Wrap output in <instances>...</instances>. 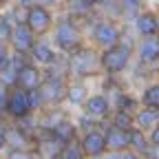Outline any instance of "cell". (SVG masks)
Wrapping results in <instances>:
<instances>
[{
	"instance_id": "cell-1",
	"label": "cell",
	"mask_w": 159,
	"mask_h": 159,
	"mask_svg": "<svg viewBox=\"0 0 159 159\" xmlns=\"http://www.w3.org/2000/svg\"><path fill=\"white\" fill-rule=\"evenodd\" d=\"M5 108H7V113H9L11 117H16V119H22V117H27V115H29V111H31L27 91H22V89H16L11 95H7V104H5Z\"/></svg>"
},
{
	"instance_id": "cell-2",
	"label": "cell",
	"mask_w": 159,
	"mask_h": 159,
	"mask_svg": "<svg viewBox=\"0 0 159 159\" xmlns=\"http://www.w3.org/2000/svg\"><path fill=\"white\" fill-rule=\"evenodd\" d=\"M128 57H130V49L128 47H111L104 53V57H102V64H104L106 71L117 73V71H122L128 64Z\"/></svg>"
},
{
	"instance_id": "cell-3",
	"label": "cell",
	"mask_w": 159,
	"mask_h": 159,
	"mask_svg": "<svg viewBox=\"0 0 159 159\" xmlns=\"http://www.w3.org/2000/svg\"><path fill=\"white\" fill-rule=\"evenodd\" d=\"M80 148H82L84 157H99L102 152H106V144H104V135L99 130H91L82 137V144H80Z\"/></svg>"
},
{
	"instance_id": "cell-4",
	"label": "cell",
	"mask_w": 159,
	"mask_h": 159,
	"mask_svg": "<svg viewBox=\"0 0 159 159\" xmlns=\"http://www.w3.org/2000/svg\"><path fill=\"white\" fill-rule=\"evenodd\" d=\"M128 133L130 130H119V128H111L106 135H104V144H106V150H113V152H122V150H126V148H130L128 146V142H130V137H128Z\"/></svg>"
},
{
	"instance_id": "cell-5",
	"label": "cell",
	"mask_w": 159,
	"mask_h": 159,
	"mask_svg": "<svg viewBox=\"0 0 159 159\" xmlns=\"http://www.w3.org/2000/svg\"><path fill=\"white\" fill-rule=\"evenodd\" d=\"M16 82L22 86V91H35L40 84V71L35 66H20L16 71Z\"/></svg>"
},
{
	"instance_id": "cell-6",
	"label": "cell",
	"mask_w": 159,
	"mask_h": 159,
	"mask_svg": "<svg viewBox=\"0 0 159 159\" xmlns=\"http://www.w3.org/2000/svg\"><path fill=\"white\" fill-rule=\"evenodd\" d=\"M77 42H80V35L71 22H62L57 27V44L64 51H73L77 47Z\"/></svg>"
},
{
	"instance_id": "cell-7",
	"label": "cell",
	"mask_w": 159,
	"mask_h": 159,
	"mask_svg": "<svg viewBox=\"0 0 159 159\" xmlns=\"http://www.w3.org/2000/svg\"><path fill=\"white\" fill-rule=\"evenodd\" d=\"M49 22H51V18H49V13H47V9H44V7H33V9L29 11V16H27L29 31H35V33L47 31Z\"/></svg>"
},
{
	"instance_id": "cell-8",
	"label": "cell",
	"mask_w": 159,
	"mask_h": 159,
	"mask_svg": "<svg viewBox=\"0 0 159 159\" xmlns=\"http://www.w3.org/2000/svg\"><path fill=\"white\" fill-rule=\"evenodd\" d=\"M117 38H119V31L111 22H99L95 27V40L102 47H106V49H111V47L117 44Z\"/></svg>"
},
{
	"instance_id": "cell-9",
	"label": "cell",
	"mask_w": 159,
	"mask_h": 159,
	"mask_svg": "<svg viewBox=\"0 0 159 159\" xmlns=\"http://www.w3.org/2000/svg\"><path fill=\"white\" fill-rule=\"evenodd\" d=\"M51 135L60 144H71V142H75V126L71 122H66V119H60V122L51 128Z\"/></svg>"
},
{
	"instance_id": "cell-10",
	"label": "cell",
	"mask_w": 159,
	"mask_h": 159,
	"mask_svg": "<svg viewBox=\"0 0 159 159\" xmlns=\"http://www.w3.org/2000/svg\"><path fill=\"white\" fill-rule=\"evenodd\" d=\"M38 146H40V148H38V152L42 155L44 159H55L60 152H62V148H64V144H60V142H57V139H55L53 135H49V137H42Z\"/></svg>"
},
{
	"instance_id": "cell-11",
	"label": "cell",
	"mask_w": 159,
	"mask_h": 159,
	"mask_svg": "<svg viewBox=\"0 0 159 159\" xmlns=\"http://www.w3.org/2000/svg\"><path fill=\"white\" fill-rule=\"evenodd\" d=\"M40 91V97H42V102H60V99L64 97V86L60 80L55 82H49L47 86H38Z\"/></svg>"
},
{
	"instance_id": "cell-12",
	"label": "cell",
	"mask_w": 159,
	"mask_h": 159,
	"mask_svg": "<svg viewBox=\"0 0 159 159\" xmlns=\"http://www.w3.org/2000/svg\"><path fill=\"white\" fill-rule=\"evenodd\" d=\"M84 104H86V113L91 117H104L108 113V99L102 95H93V97L84 99Z\"/></svg>"
},
{
	"instance_id": "cell-13",
	"label": "cell",
	"mask_w": 159,
	"mask_h": 159,
	"mask_svg": "<svg viewBox=\"0 0 159 159\" xmlns=\"http://www.w3.org/2000/svg\"><path fill=\"white\" fill-rule=\"evenodd\" d=\"M11 40L18 51H29L31 44H33V38H31V31L27 27H16L13 33H11Z\"/></svg>"
},
{
	"instance_id": "cell-14",
	"label": "cell",
	"mask_w": 159,
	"mask_h": 159,
	"mask_svg": "<svg viewBox=\"0 0 159 159\" xmlns=\"http://www.w3.org/2000/svg\"><path fill=\"white\" fill-rule=\"evenodd\" d=\"M157 117H159L157 108H144L142 113H139V115L133 119V122H137L139 130H146V128H155V124H157Z\"/></svg>"
},
{
	"instance_id": "cell-15",
	"label": "cell",
	"mask_w": 159,
	"mask_h": 159,
	"mask_svg": "<svg viewBox=\"0 0 159 159\" xmlns=\"http://www.w3.org/2000/svg\"><path fill=\"white\" fill-rule=\"evenodd\" d=\"M137 29L142 35H155L157 33V18L152 13H144L137 20Z\"/></svg>"
},
{
	"instance_id": "cell-16",
	"label": "cell",
	"mask_w": 159,
	"mask_h": 159,
	"mask_svg": "<svg viewBox=\"0 0 159 159\" xmlns=\"http://www.w3.org/2000/svg\"><path fill=\"white\" fill-rule=\"evenodd\" d=\"M128 137H130V142H128V146H133L135 148V152L139 155V152H146L148 150V139H146V135H144V130H130L128 133Z\"/></svg>"
},
{
	"instance_id": "cell-17",
	"label": "cell",
	"mask_w": 159,
	"mask_h": 159,
	"mask_svg": "<svg viewBox=\"0 0 159 159\" xmlns=\"http://www.w3.org/2000/svg\"><path fill=\"white\" fill-rule=\"evenodd\" d=\"M5 144H9V146H13V148H18V150H25V146H27V135H25L22 130L11 128V130H7Z\"/></svg>"
},
{
	"instance_id": "cell-18",
	"label": "cell",
	"mask_w": 159,
	"mask_h": 159,
	"mask_svg": "<svg viewBox=\"0 0 159 159\" xmlns=\"http://www.w3.org/2000/svg\"><path fill=\"white\" fill-rule=\"evenodd\" d=\"M73 64H75V69H77L80 73H89V71L93 69V55H91L89 51H80V53L75 55V60H73Z\"/></svg>"
},
{
	"instance_id": "cell-19",
	"label": "cell",
	"mask_w": 159,
	"mask_h": 159,
	"mask_svg": "<svg viewBox=\"0 0 159 159\" xmlns=\"http://www.w3.org/2000/svg\"><path fill=\"white\" fill-rule=\"evenodd\" d=\"M133 117H130V113H124V111H117V115H115V119H113V126L115 128H119V130H133Z\"/></svg>"
},
{
	"instance_id": "cell-20",
	"label": "cell",
	"mask_w": 159,
	"mask_h": 159,
	"mask_svg": "<svg viewBox=\"0 0 159 159\" xmlns=\"http://www.w3.org/2000/svg\"><path fill=\"white\" fill-rule=\"evenodd\" d=\"M60 155H62V159H84V152H82V148H80L77 142L64 144V148H62Z\"/></svg>"
},
{
	"instance_id": "cell-21",
	"label": "cell",
	"mask_w": 159,
	"mask_h": 159,
	"mask_svg": "<svg viewBox=\"0 0 159 159\" xmlns=\"http://www.w3.org/2000/svg\"><path fill=\"white\" fill-rule=\"evenodd\" d=\"M144 104L146 108H157L159 106V86H150L144 93Z\"/></svg>"
},
{
	"instance_id": "cell-22",
	"label": "cell",
	"mask_w": 159,
	"mask_h": 159,
	"mask_svg": "<svg viewBox=\"0 0 159 159\" xmlns=\"http://www.w3.org/2000/svg\"><path fill=\"white\" fill-rule=\"evenodd\" d=\"M33 55H35L38 62H51L53 60V49H49L47 44H35Z\"/></svg>"
},
{
	"instance_id": "cell-23",
	"label": "cell",
	"mask_w": 159,
	"mask_h": 159,
	"mask_svg": "<svg viewBox=\"0 0 159 159\" xmlns=\"http://www.w3.org/2000/svg\"><path fill=\"white\" fill-rule=\"evenodd\" d=\"M157 53H159V47H157L155 40H148V42H144V44H142V57H144V60L152 62V60L157 57Z\"/></svg>"
},
{
	"instance_id": "cell-24",
	"label": "cell",
	"mask_w": 159,
	"mask_h": 159,
	"mask_svg": "<svg viewBox=\"0 0 159 159\" xmlns=\"http://www.w3.org/2000/svg\"><path fill=\"white\" fill-rule=\"evenodd\" d=\"M66 97H69V102H71V104L84 102V86H71L69 93H66Z\"/></svg>"
},
{
	"instance_id": "cell-25",
	"label": "cell",
	"mask_w": 159,
	"mask_h": 159,
	"mask_svg": "<svg viewBox=\"0 0 159 159\" xmlns=\"http://www.w3.org/2000/svg\"><path fill=\"white\" fill-rule=\"evenodd\" d=\"M9 62H11V60H9V55H7V51H5L2 47H0V71H5V69L9 66Z\"/></svg>"
},
{
	"instance_id": "cell-26",
	"label": "cell",
	"mask_w": 159,
	"mask_h": 159,
	"mask_svg": "<svg viewBox=\"0 0 159 159\" xmlns=\"http://www.w3.org/2000/svg\"><path fill=\"white\" fill-rule=\"evenodd\" d=\"M117 159H142L135 150H122V152H117Z\"/></svg>"
},
{
	"instance_id": "cell-27",
	"label": "cell",
	"mask_w": 159,
	"mask_h": 159,
	"mask_svg": "<svg viewBox=\"0 0 159 159\" xmlns=\"http://www.w3.org/2000/svg\"><path fill=\"white\" fill-rule=\"evenodd\" d=\"M0 38H9V27H7V22H5V20H2V22H0Z\"/></svg>"
},
{
	"instance_id": "cell-28",
	"label": "cell",
	"mask_w": 159,
	"mask_h": 159,
	"mask_svg": "<svg viewBox=\"0 0 159 159\" xmlns=\"http://www.w3.org/2000/svg\"><path fill=\"white\" fill-rule=\"evenodd\" d=\"M11 159H31V155H27L25 150H16V152L11 155Z\"/></svg>"
},
{
	"instance_id": "cell-29",
	"label": "cell",
	"mask_w": 159,
	"mask_h": 159,
	"mask_svg": "<svg viewBox=\"0 0 159 159\" xmlns=\"http://www.w3.org/2000/svg\"><path fill=\"white\" fill-rule=\"evenodd\" d=\"M5 104H7V91L0 86V108H5Z\"/></svg>"
},
{
	"instance_id": "cell-30",
	"label": "cell",
	"mask_w": 159,
	"mask_h": 159,
	"mask_svg": "<svg viewBox=\"0 0 159 159\" xmlns=\"http://www.w3.org/2000/svg\"><path fill=\"white\" fill-rule=\"evenodd\" d=\"M5 137H7V128H5L2 124H0V148L7 146V144H5Z\"/></svg>"
},
{
	"instance_id": "cell-31",
	"label": "cell",
	"mask_w": 159,
	"mask_h": 159,
	"mask_svg": "<svg viewBox=\"0 0 159 159\" xmlns=\"http://www.w3.org/2000/svg\"><path fill=\"white\" fill-rule=\"evenodd\" d=\"M86 5H95V2H99V0H84Z\"/></svg>"
},
{
	"instance_id": "cell-32",
	"label": "cell",
	"mask_w": 159,
	"mask_h": 159,
	"mask_svg": "<svg viewBox=\"0 0 159 159\" xmlns=\"http://www.w3.org/2000/svg\"><path fill=\"white\" fill-rule=\"evenodd\" d=\"M55 159H62V155H57V157H55Z\"/></svg>"
},
{
	"instance_id": "cell-33",
	"label": "cell",
	"mask_w": 159,
	"mask_h": 159,
	"mask_svg": "<svg viewBox=\"0 0 159 159\" xmlns=\"http://www.w3.org/2000/svg\"><path fill=\"white\" fill-rule=\"evenodd\" d=\"M0 2H2V0H0Z\"/></svg>"
},
{
	"instance_id": "cell-34",
	"label": "cell",
	"mask_w": 159,
	"mask_h": 159,
	"mask_svg": "<svg viewBox=\"0 0 159 159\" xmlns=\"http://www.w3.org/2000/svg\"><path fill=\"white\" fill-rule=\"evenodd\" d=\"M0 159H2V157H0Z\"/></svg>"
}]
</instances>
